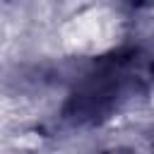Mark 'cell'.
I'll list each match as a JSON object with an SVG mask.
<instances>
[{"instance_id": "cell-1", "label": "cell", "mask_w": 154, "mask_h": 154, "mask_svg": "<svg viewBox=\"0 0 154 154\" xmlns=\"http://www.w3.org/2000/svg\"><path fill=\"white\" fill-rule=\"evenodd\" d=\"M154 82V60L142 51H123L99 60L72 89L65 118L75 125H94L130 106Z\"/></svg>"}, {"instance_id": "cell-2", "label": "cell", "mask_w": 154, "mask_h": 154, "mask_svg": "<svg viewBox=\"0 0 154 154\" xmlns=\"http://www.w3.org/2000/svg\"><path fill=\"white\" fill-rule=\"evenodd\" d=\"M99 154H130V152H123V149H111V152H99Z\"/></svg>"}]
</instances>
